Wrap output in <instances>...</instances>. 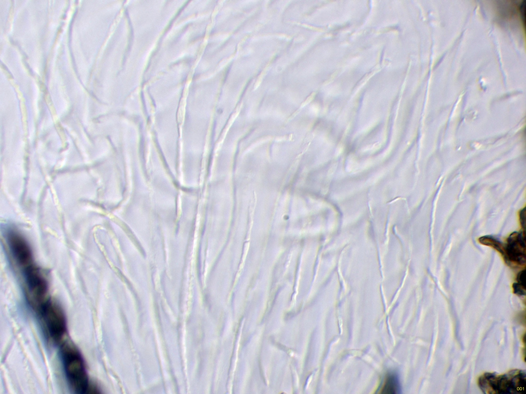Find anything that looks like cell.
Here are the masks:
<instances>
[{
    "label": "cell",
    "instance_id": "obj_1",
    "mask_svg": "<svg viewBox=\"0 0 526 394\" xmlns=\"http://www.w3.org/2000/svg\"><path fill=\"white\" fill-rule=\"evenodd\" d=\"M61 356L64 372L71 389L77 394L88 393L90 386L83 358L72 343L64 341Z\"/></svg>",
    "mask_w": 526,
    "mask_h": 394
},
{
    "label": "cell",
    "instance_id": "obj_7",
    "mask_svg": "<svg viewBox=\"0 0 526 394\" xmlns=\"http://www.w3.org/2000/svg\"><path fill=\"white\" fill-rule=\"evenodd\" d=\"M382 393H396L399 392L400 385L398 378L394 374H390L386 377L381 388Z\"/></svg>",
    "mask_w": 526,
    "mask_h": 394
},
{
    "label": "cell",
    "instance_id": "obj_11",
    "mask_svg": "<svg viewBox=\"0 0 526 394\" xmlns=\"http://www.w3.org/2000/svg\"><path fill=\"white\" fill-rule=\"evenodd\" d=\"M519 219L522 226L524 228L525 225V208L521 210L519 212Z\"/></svg>",
    "mask_w": 526,
    "mask_h": 394
},
{
    "label": "cell",
    "instance_id": "obj_4",
    "mask_svg": "<svg viewBox=\"0 0 526 394\" xmlns=\"http://www.w3.org/2000/svg\"><path fill=\"white\" fill-rule=\"evenodd\" d=\"M23 273L27 287L28 301L32 308L37 313L48 300L47 282L39 268L33 263L23 268Z\"/></svg>",
    "mask_w": 526,
    "mask_h": 394
},
{
    "label": "cell",
    "instance_id": "obj_2",
    "mask_svg": "<svg viewBox=\"0 0 526 394\" xmlns=\"http://www.w3.org/2000/svg\"><path fill=\"white\" fill-rule=\"evenodd\" d=\"M477 384L485 394H524L525 372L518 369L502 374L485 372L478 378Z\"/></svg>",
    "mask_w": 526,
    "mask_h": 394
},
{
    "label": "cell",
    "instance_id": "obj_9",
    "mask_svg": "<svg viewBox=\"0 0 526 394\" xmlns=\"http://www.w3.org/2000/svg\"><path fill=\"white\" fill-rule=\"evenodd\" d=\"M512 288L515 294L519 296H525V286L516 282L513 284Z\"/></svg>",
    "mask_w": 526,
    "mask_h": 394
},
{
    "label": "cell",
    "instance_id": "obj_8",
    "mask_svg": "<svg viewBox=\"0 0 526 394\" xmlns=\"http://www.w3.org/2000/svg\"><path fill=\"white\" fill-rule=\"evenodd\" d=\"M478 241L484 245L492 247L499 252L503 257H504V245L495 238L491 236L485 235L479 238Z\"/></svg>",
    "mask_w": 526,
    "mask_h": 394
},
{
    "label": "cell",
    "instance_id": "obj_10",
    "mask_svg": "<svg viewBox=\"0 0 526 394\" xmlns=\"http://www.w3.org/2000/svg\"><path fill=\"white\" fill-rule=\"evenodd\" d=\"M517 283L525 286V270L520 271L516 277Z\"/></svg>",
    "mask_w": 526,
    "mask_h": 394
},
{
    "label": "cell",
    "instance_id": "obj_5",
    "mask_svg": "<svg viewBox=\"0 0 526 394\" xmlns=\"http://www.w3.org/2000/svg\"><path fill=\"white\" fill-rule=\"evenodd\" d=\"M503 257L510 265H524L525 263V245L524 231L514 232L508 238L504 245Z\"/></svg>",
    "mask_w": 526,
    "mask_h": 394
},
{
    "label": "cell",
    "instance_id": "obj_6",
    "mask_svg": "<svg viewBox=\"0 0 526 394\" xmlns=\"http://www.w3.org/2000/svg\"><path fill=\"white\" fill-rule=\"evenodd\" d=\"M7 239L11 253L20 266L24 268L33 263L31 250L24 238L15 231H10Z\"/></svg>",
    "mask_w": 526,
    "mask_h": 394
},
{
    "label": "cell",
    "instance_id": "obj_3",
    "mask_svg": "<svg viewBox=\"0 0 526 394\" xmlns=\"http://www.w3.org/2000/svg\"><path fill=\"white\" fill-rule=\"evenodd\" d=\"M37 313L49 339L54 343H60L67 331L66 317L61 307L57 302L48 299Z\"/></svg>",
    "mask_w": 526,
    "mask_h": 394
}]
</instances>
